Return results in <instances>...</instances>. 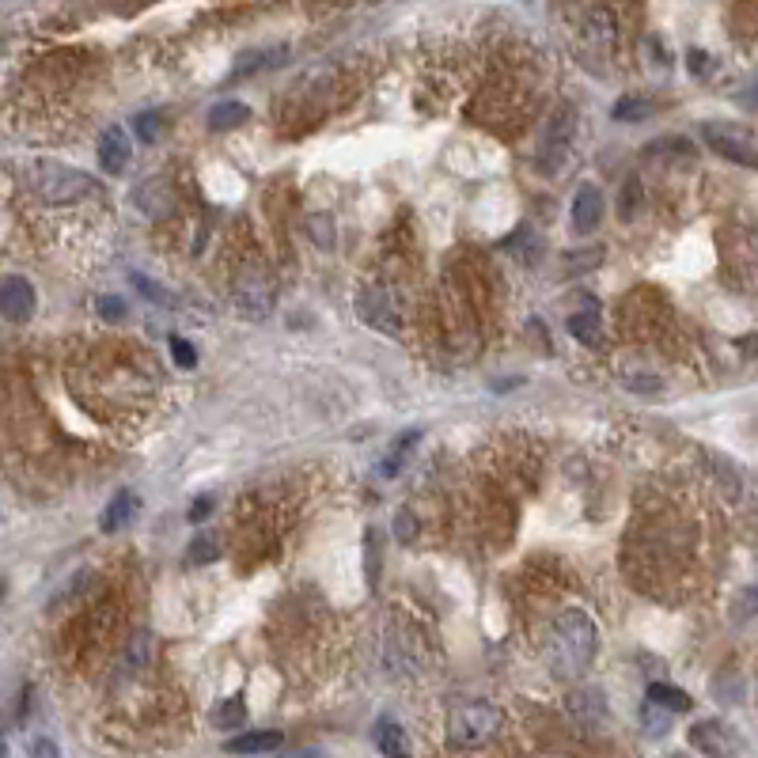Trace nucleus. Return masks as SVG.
I'll return each mask as SVG.
<instances>
[{
	"mask_svg": "<svg viewBox=\"0 0 758 758\" xmlns=\"http://www.w3.org/2000/svg\"><path fill=\"white\" fill-rule=\"evenodd\" d=\"M596 645L599 633L588 614L580 611V607L561 611L554 630H550V671L558 679H580L584 671L592 668V660H596Z\"/></svg>",
	"mask_w": 758,
	"mask_h": 758,
	"instance_id": "nucleus-1",
	"label": "nucleus"
},
{
	"mask_svg": "<svg viewBox=\"0 0 758 758\" xmlns=\"http://www.w3.org/2000/svg\"><path fill=\"white\" fill-rule=\"evenodd\" d=\"M23 182L50 205H73V201L95 194V179L88 171H76L61 160H27L23 163Z\"/></svg>",
	"mask_w": 758,
	"mask_h": 758,
	"instance_id": "nucleus-2",
	"label": "nucleus"
},
{
	"mask_svg": "<svg viewBox=\"0 0 758 758\" xmlns=\"http://www.w3.org/2000/svg\"><path fill=\"white\" fill-rule=\"evenodd\" d=\"M273 296H277V281H273V273L266 266H243V270L235 273V285H232V304H235V315H243V319H266L273 311Z\"/></svg>",
	"mask_w": 758,
	"mask_h": 758,
	"instance_id": "nucleus-3",
	"label": "nucleus"
},
{
	"mask_svg": "<svg viewBox=\"0 0 758 758\" xmlns=\"http://www.w3.org/2000/svg\"><path fill=\"white\" fill-rule=\"evenodd\" d=\"M501 724H505V717H501L497 705L467 702L452 713V721H448V740H452L455 747H482V743H489L501 732Z\"/></svg>",
	"mask_w": 758,
	"mask_h": 758,
	"instance_id": "nucleus-4",
	"label": "nucleus"
},
{
	"mask_svg": "<svg viewBox=\"0 0 758 758\" xmlns=\"http://www.w3.org/2000/svg\"><path fill=\"white\" fill-rule=\"evenodd\" d=\"M702 141L713 148L717 156H724V160L740 163V167H755L758 171V148H755V141L743 133V129L724 126V122H705Z\"/></svg>",
	"mask_w": 758,
	"mask_h": 758,
	"instance_id": "nucleus-5",
	"label": "nucleus"
},
{
	"mask_svg": "<svg viewBox=\"0 0 758 758\" xmlns=\"http://www.w3.org/2000/svg\"><path fill=\"white\" fill-rule=\"evenodd\" d=\"M690 747L705 758H740L743 740L721 721H698L690 724Z\"/></svg>",
	"mask_w": 758,
	"mask_h": 758,
	"instance_id": "nucleus-6",
	"label": "nucleus"
},
{
	"mask_svg": "<svg viewBox=\"0 0 758 758\" xmlns=\"http://www.w3.org/2000/svg\"><path fill=\"white\" fill-rule=\"evenodd\" d=\"M357 315L364 323L379 330V334H402V307L391 292L383 289H364L357 296Z\"/></svg>",
	"mask_w": 758,
	"mask_h": 758,
	"instance_id": "nucleus-7",
	"label": "nucleus"
},
{
	"mask_svg": "<svg viewBox=\"0 0 758 758\" xmlns=\"http://www.w3.org/2000/svg\"><path fill=\"white\" fill-rule=\"evenodd\" d=\"M0 307L8 323H27L35 315V285L27 277H4L0 285Z\"/></svg>",
	"mask_w": 758,
	"mask_h": 758,
	"instance_id": "nucleus-8",
	"label": "nucleus"
},
{
	"mask_svg": "<svg viewBox=\"0 0 758 758\" xmlns=\"http://www.w3.org/2000/svg\"><path fill=\"white\" fill-rule=\"evenodd\" d=\"M133 160V148H129V133L122 126H107L99 133V167L107 175H122Z\"/></svg>",
	"mask_w": 758,
	"mask_h": 758,
	"instance_id": "nucleus-9",
	"label": "nucleus"
},
{
	"mask_svg": "<svg viewBox=\"0 0 758 758\" xmlns=\"http://www.w3.org/2000/svg\"><path fill=\"white\" fill-rule=\"evenodd\" d=\"M569 713H573V721L584 724V728H603V724L611 721V713H607V698L592 690V686H584V690H573L569 694Z\"/></svg>",
	"mask_w": 758,
	"mask_h": 758,
	"instance_id": "nucleus-10",
	"label": "nucleus"
},
{
	"mask_svg": "<svg viewBox=\"0 0 758 758\" xmlns=\"http://www.w3.org/2000/svg\"><path fill=\"white\" fill-rule=\"evenodd\" d=\"M599 220H603V194L588 182V186H580L577 198H573V232L592 235L599 228Z\"/></svg>",
	"mask_w": 758,
	"mask_h": 758,
	"instance_id": "nucleus-11",
	"label": "nucleus"
},
{
	"mask_svg": "<svg viewBox=\"0 0 758 758\" xmlns=\"http://www.w3.org/2000/svg\"><path fill=\"white\" fill-rule=\"evenodd\" d=\"M137 508H141V501H137V493L133 489H122L114 501L107 505V512H103V520H99V527L107 531V535H114V531H122L126 524H133V516H137Z\"/></svg>",
	"mask_w": 758,
	"mask_h": 758,
	"instance_id": "nucleus-12",
	"label": "nucleus"
},
{
	"mask_svg": "<svg viewBox=\"0 0 758 758\" xmlns=\"http://www.w3.org/2000/svg\"><path fill=\"white\" fill-rule=\"evenodd\" d=\"M281 747V732H243L228 740V755H270Z\"/></svg>",
	"mask_w": 758,
	"mask_h": 758,
	"instance_id": "nucleus-13",
	"label": "nucleus"
},
{
	"mask_svg": "<svg viewBox=\"0 0 758 758\" xmlns=\"http://www.w3.org/2000/svg\"><path fill=\"white\" fill-rule=\"evenodd\" d=\"M569 137H573V118H569V110H561L558 118L550 122L546 129V152H550V160H546V171H554L561 160V152L569 145Z\"/></svg>",
	"mask_w": 758,
	"mask_h": 758,
	"instance_id": "nucleus-14",
	"label": "nucleus"
},
{
	"mask_svg": "<svg viewBox=\"0 0 758 758\" xmlns=\"http://www.w3.org/2000/svg\"><path fill=\"white\" fill-rule=\"evenodd\" d=\"M569 334L584 345H596L599 342V307L592 304V296H588V304L584 311H573L569 315Z\"/></svg>",
	"mask_w": 758,
	"mask_h": 758,
	"instance_id": "nucleus-15",
	"label": "nucleus"
},
{
	"mask_svg": "<svg viewBox=\"0 0 758 758\" xmlns=\"http://www.w3.org/2000/svg\"><path fill=\"white\" fill-rule=\"evenodd\" d=\"M376 743H379V751H383L387 758H410L406 732H402L395 721H379L376 724Z\"/></svg>",
	"mask_w": 758,
	"mask_h": 758,
	"instance_id": "nucleus-16",
	"label": "nucleus"
},
{
	"mask_svg": "<svg viewBox=\"0 0 758 758\" xmlns=\"http://www.w3.org/2000/svg\"><path fill=\"white\" fill-rule=\"evenodd\" d=\"M137 205L152 213V217H163L167 209H171V194H167V186L160 179H148L141 190H137Z\"/></svg>",
	"mask_w": 758,
	"mask_h": 758,
	"instance_id": "nucleus-17",
	"label": "nucleus"
},
{
	"mask_svg": "<svg viewBox=\"0 0 758 758\" xmlns=\"http://www.w3.org/2000/svg\"><path fill=\"white\" fill-rule=\"evenodd\" d=\"M251 118V107L247 103H217L209 110V129H235L243 126Z\"/></svg>",
	"mask_w": 758,
	"mask_h": 758,
	"instance_id": "nucleus-18",
	"label": "nucleus"
},
{
	"mask_svg": "<svg viewBox=\"0 0 758 758\" xmlns=\"http://www.w3.org/2000/svg\"><path fill=\"white\" fill-rule=\"evenodd\" d=\"M649 702L660 705V709H668V713H686V709H690V698H686L679 686H671V683H652Z\"/></svg>",
	"mask_w": 758,
	"mask_h": 758,
	"instance_id": "nucleus-19",
	"label": "nucleus"
},
{
	"mask_svg": "<svg viewBox=\"0 0 758 758\" xmlns=\"http://www.w3.org/2000/svg\"><path fill=\"white\" fill-rule=\"evenodd\" d=\"M649 114H652V103L649 99H641V95H622L611 110L614 122H645Z\"/></svg>",
	"mask_w": 758,
	"mask_h": 758,
	"instance_id": "nucleus-20",
	"label": "nucleus"
},
{
	"mask_svg": "<svg viewBox=\"0 0 758 758\" xmlns=\"http://www.w3.org/2000/svg\"><path fill=\"white\" fill-rule=\"evenodd\" d=\"M213 724H217V728H239V724H247V705H243V698H224V702L213 709Z\"/></svg>",
	"mask_w": 758,
	"mask_h": 758,
	"instance_id": "nucleus-21",
	"label": "nucleus"
},
{
	"mask_svg": "<svg viewBox=\"0 0 758 758\" xmlns=\"http://www.w3.org/2000/svg\"><path fill=\"white\" fill-rule=\"evenodd\" d=\"M307 232H311V239L319 247H334V220L326 217V213H311L307 217Z\"/></svg>",
	"mask_w": 758,
	"mask_h": 758,
	"instance_id": "nucleus-22",
	"label": "nucleus"
},
{
	"mask_svg": "<svg viewBox=\"0 0 758 758\" xmlns=\"http://www.w3.org/2000/svg\"><path fill=\"white\" fill-rule=\"evenodd\" d=\"M148 649H152V637H148L145 630L133 633V641H129V649H126V668H129V671L141 668V664L148 660Z\"/></svg>",
	"mask_w": 758,
	"mask_h": 758,
	"instance_id": "nucleus-23",
	"label": "nucleus"
},
{
	"mask_svg": "<svg viewBox=\"0 0 758 758\" xmlns=\"http://www.w3.org/2000/svg\"><path fill=\"white\" fill-rule=\"evenodd\" d=\"M671 728V713L668 709H660V705H645V732L649 736H668Z\"/></svg>",
	"mask_w": 758,
	"mask_h": 758,
	"instance_id": "nucleus-24",
	"label": "nucleus"
},
{
	"mask_svg": "<svg viewBox=\"0 0 758 758\" xmlns=\"http://www.w3.org/2000/svg\"><path fill=\"white\" fill-rule=\"evenodd\" d=\"M220 554V546L213 535H198V539L190 542V565H205V561H213Z\"/></svg>",
	"mask_w": 758,
	"mask_h": 758,
	"instance_id": "nucleus-25",
	"label": "nucleus"
},
{
	"mask_svg": "<svg viewBox=\"0 0 758 758\" xmlns=\"http://www.w3.org/2000/svg\"><path fill=\"white\" fill-rule=\"evenodd\" d=\"M126 311H129V307L122 304L118 296H103V300H99V315H103L107 323H118V319H126Z\"/></svg>",
	"mask_w": 758,
	"mask_h": 758,
	"instance_id": "nucleus-26",
	"label": "nucleus"
},
{
	"mask_svg": "<svg viewBox=\"0 0 758 758\" xmlns=\"http://www.w3.org/2000/svg\"><path fill=\"white\" fill-rule=\"evenodd\" d=\"M171 357H175L182 368H194V364H198V353H194V345L182 342V338H171Z\"/></svg>",
	"mask_w": 758,
	"mask_h": 758,
	"instance_id": "nucleus-27",
	"label": "nucleus"
},
{
	"mask_svg": "<svg viewBox=\"0 0 758 758\" xmlns=\"http://www.w3.org/2000/svg\"><path fill=\"white\" fill-rule=\"evenodd\" d=\"M379 577V531H368V584Z\"/></svg>",
	"mask_w": 758,
	"mask_h": 758,
	"instance_id": "nucleus-28",
	"label": "nucleus"
},
{
	"mask_svg": "<svg viewBox=\"0 0 758 758\" xmlns=\"http://www.w3.org/2000/svg\"><path fill=\"white\" fill-rule=\"evenodd\" d=\"M137 137H141V141H156V137H160V118H156V114H141V118H137Z\"/></svg>",
	"mask_w": 758,
	"mask_h": 758,
	"instance_id": "nucleus-29",
	"label": "nucleus"
},
{
	"mask_svg": "<svg viewBox=\"0 0 758 758\" xmlns=\"http://www.w3.org/2000/svg\"><path fill=\"white\" fill-rule=\"evenodd\" d=\"M133 285L145 292V296H156V304H175V300H171V292H163L160 285H156V281H148V277H133Z\"/></svg>",
	"mask_w": 758,
	"mask_h": 758,
	"instance_id": "nucleus-30",
	"label": "nucleus"
},
{
	"mask_svg": "<svg viewBox=\"0 0 758 758\" xmlns=\"http://www.w3.org/2000/svg\"><path fill=\"white\" fill-rule=\"evenodd\" d=\"M395 531H398V539H402V542H414V516H410L406 508L398 512V524H395Z\"/></svg>",
	"mask_w": 758,
	"mask_h": 758,
	"instance_id": "nucleus-31",
	"label": "nucleus"
},
{
	"mask_svg": "<svg viewBox=\"0 0 758 758\" xmlns=\"http://www.w3.org/2000/svg\"><path fill=\"white\" fill-rule=\"evenodd\" d=\"M637 198H641V186H637V182H626V190H622V217H630Z\"/></svg>",
	"mask_w": 758,
	"mask_h": 758,
	"instance_id": "nucleus-32",
	"label": "nucleus"
},
{
	"mask_svg": "<svg viewBox=\"0 0 758 758\" xmlns=\"http://www.w3.org/2000/svg\"><path fill=\"white\" fill-rule=\"evenodd\" d=\"M31 758H61V751H57V743L50 740H35L31 743Z\"/></svg>",
	"mask_w": 758,
	"mask_h": 758,
	"instance_id": "nucleus-33",
	"label": "nucleus"
},
{
	"mask_svg": "<svg viewBox=\"0 0 758 758\" xmlns=\"http://www.w3.org/2000/svg\"><path fill=\"white\" fill-rule=\"evenodd\" d=\"M281 758H326L319 747H296V751H285Z\"/></svg>",
	"mask_w": 758,
	"mask_h": 758,
	"instance_id": "nucleus-34",
	"label": "nucleus"
},
{
	"mask_svg": "<svg viewBox=\"0 0 758 758\" xmlns=\"http://www.w3.org/2000/svg\"><path fill=\"white\" fill-rule=\"evenodd\" d=\"M209 505H213L209 497H198V501H194V512H190V520H205V508Z\"/></svg>",
	"mask_w": 758,
	"mask_h": 758,
	"instance_id": "nucleus-35",
	"label": "nucleus"
},
{
	"mask_svg": "<svg viewBox=\"0 0 758 758\" xmlns=\"http://www.w3.org/2000/svg\"><path fill=\"white\" fill-rule=\"evenodd\" d=\"M690 73H705V54L702 50H694V54H690Z\"/></svg>",
	"mask_w": 758,
	"mask_h": 758,
	"instance_id": "nucleus-36",
	"label": "nucleus"
},
{
	"mask_svg": "<svg viewBox=\"0 0 758 758\" xmlns=\"http://www.w3.org/2000/svg\"><path fill=\"white\" fill-rule=\"evenodd\" d=\"M668 758H690V755H683V751H675V755H668Z\"/></svg>",
	"mask_w": 758,
	"mask_h": 758,
	"instance_id": "nucleus-37",
	"label": "nucleus"
}]
</instances>
